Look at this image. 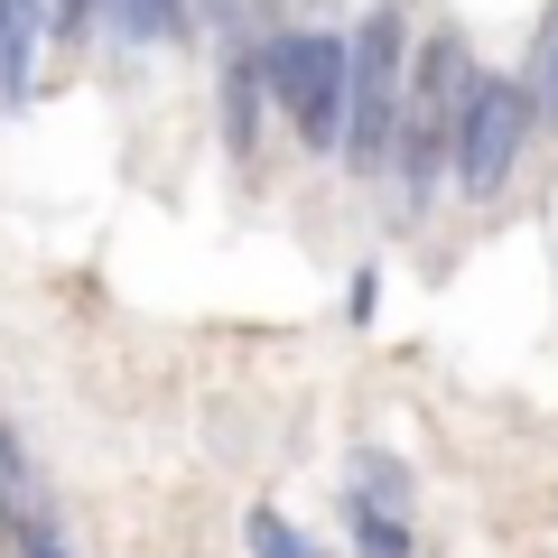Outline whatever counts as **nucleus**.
<instances>
[{"mask_svg":"<svg viewBox=\"0 0 558 558\" xmlns=\"http://www.w3.org/2000/svg\"><path fill=\"white\" fill-rule=\"evenodd\" d=\"M344 502H363V512H410V465H400V457H381V447H363V457H354V494H344Z\"/></svg>","mask_w":558,"mask_h":558,"instance_id":"8","label":"nucleus"},{"mask_svg":"<svg viewBox=\"0 0 558 558\" xmlns=\"http://www.w3.org/2000/svg\"><path fill=\"white\" fill-rule=\"evenodd\" d=\"M20 558H65V539L47 531V521H28V531H20Z\"/></svg>","mask_w":558,"mask_h":558,"instance_id":"12","label":"nucleus"},{"mask_svg":"<svg viewBox=\"0 0 558 558\" xmlns=\"http://www.w3.org/2000/svg\"><path fill=\"white\" fill-rule=\"evenodd\" d=\"M242 539H252V558H326V549H307L289 521L270 512V502H252V521H242Z\"/></svg>","mask_w":558,"mask_h":558,"instance_id":"10","label":"nucleus"},{"mask_svg":"<svg viewBox=\"0 0 558 558\" xmlns=\"http://www.w3.org/2000/svg\"><path fill=\"white\" fill-rule=\"evenodd\" d=\"M10 494H20V447L0 438V502H10Z\"/></svg>","mask_w":558,"mask_h":558,"instance_id":"13","label":"nucleus"},{"mask_svg":"<svg viewBox=\"0 0 558 558\" xmlns=\"http://www.w3.org/2000/svg\"><path fill=\"white\" fill-rule=\"evenodd\" d=\"M260 65H270V102L299 121L307 149H344V131H354V38H336V28H279L260 47Z\"/></svg>","mask_w":558,"mask_h":558,"instance_id":"2","label":"nucleus"},{"mask_svg":"<svg viewBox=\"0 0 558 558\" xmlns=\"http://www.w3.org/2000/svg\"><path fill=\"white\" fill-rule=\"evenodd\" d=\"M205 10H215V20H233V0H205Z\"/></svg>","mask_w":558,"mask_h":558,"instance_id":"14","label":"nucleus"},{"mask_svg":"<svg viewBox=\"0 0 558 558\" xmlns=\"http://www.w3.org/2000/svg\"><path fill=\"white\" fill-rule=\"evenodd\" d=\"M521 94H531V112H539V121H558V10H549V28L531 38V65H521Z\"/></svg>","mask_w":558,"mask_h":558,"instance_id":"9","label":"nucleus"},{"mask_svg":"<svg viewBox=\"0 0 558 558\" xmlns=\"http://www.w3.org/2000/svg\"><path fill=\"white\" fill-rule=\"evenodd\" d=\"M344 512H354L363 558H418V549H410V521H391V512H363V502H344Z\"/></svg>","mask_w":558,"mask_h":558,"instance_id":"11","label":"nucleus"},{"mask_svg":"<svg viewBox=\"0 0 558 558\" xmlns=\"http://www.w3.org/2000/svg\"><path fill=\"white\" fill-rule=\"evenodd\" d=\"M465 94H475V57L465 38H428L410 65V112H400V215H428L438 205V178H457V121Z\"/></svg>","mask_w":558,"mask_h":558,"instance_id":"1","label":"nucleus"},{"mask_svg":"<svg viewBox=\"0 0 558 558\" xmlns=\"http://www.w3.org/2000/svg\"><path fill=\"white\" fill-rule=\"evenodd\" d=\"M38 38H47V0H10V28H0V102H28Z\"/></svg>","mask_w":558,"mask_h":558,"instance_id":"6","label":"nucleus"},{"mask_svg":"<svg viewBox=\"0 0 558 558\" xmlns=\"http://www.w3.org/2000/svg\"><path fill=\"white\" fill-rule=\"evenodd\" d=\"M531 94H521V75H475V94H465V121H457V196L465 205H494L502 186H512V159L521 140H531Z\"/></svg>","mask_w":558,"mask_h":558,"instance_id":"4","label":"nucleus"},{"mask_svg":"<svg viewBox=\"0 0 558 558\" xmlns=\"http://www.w3.org/2000/svg\"><path fill=\"white\" fill-rule=\"evenodd\" d=\"M260 102H270V65H260V47H233V57H223V149H233L242 168H252V149H260Z\"/></svg>","mask_w":558,"mask_h":558,"instance_id":"5","label":"nucleus"},{"mask_svg":"<svg viewBox=\"0 0 558 558\" xmlns=\"http://www.w3.org/2000/svg\"><path fill=\"white\" fill-rule=\"evenodd\" d=\"M400 28H410L400 0L363 10V28H354V131H344L354 178H381V159H391V140H400V112H410V84H400Z\"/></svg>","mask_w":558,"mask_h":558,"instance_id":"3","label":"nucleus"},{"mask_svg":"<svg viewBox=\"0 0 558 558\" xmlns=\"http://www.w3.org/2000/svg\"><path fill=\"white\" fill-rule=\"evenodd\" d=\"M0 28H10V0H0Z\"/></svg>","mask_w":558,"mask_h":558,"instance_id":"15","label":"nucleus"},{"mask_svg":"<svg viewBox=\"0 0 558 558\" xmlns=\"http://www.w3.org/2000/svg\"><path fill=\"white\" fill-rule=\"evenodd\" d=\"M102 20H112L131 47H168V38H186L196 0H102Z\"/></svg>","mask_w":558,"mask_h":558,"instance_id":"7","label":"nucleus"}]
</instances>
